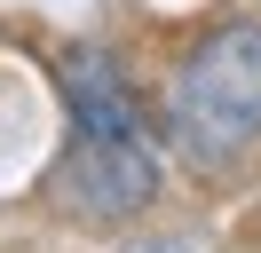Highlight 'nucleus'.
I'll return each instance as SVG.
<instances>
[{
  "label": "nucleus",
  "mask_w": 261,
  "mask_h": 253,
  "mask_svg": "<svg viewBox=\"0 0 261 253\" xmlns=\"http://www.w3.org/2000/svg\"><path fill=\"white\" fill-rule=\"evenodd\" d=\"M127 253H190V237H135Z\"/></svg>",
  "instance_id": "nucleus-4"
},
{
  "label": "nucleus",
  "mask_w": 261,
  "mask_h": 253,
  "mask_svg": "<svg viewBox=\"0 0 261 253\" xmlns=\"http://www.w3.org/2000/svg\"><path fill=\"white\" fill-rule=\"evenodd\" d=\"M64 111H71V135H143V103H135L119 56L103 47H80L64 63Z\"/></svg>",
  "instance_id": "nucleus-3"
},
{
  "label": "nucleus",
  "mask_w": 261,
  "mask_h": 253,
  "mask_svg": "<svg viewBox=\"0 0 261 253\" xmlns=\"http://www.w3.org/2000/svg\"><path fill=\"white\" fill-rule=\"evenodd\" d=\"M166 135L198 174H229L261 142V16L198 32V47L166 71Z\"/></svg>",
  "instance_id": "nucleus-1"
},
{
  "label": "nucleus",
  "mask_w": 261,
  "mask_h": 253,
  "mask_svg": "<svg viewBox=\"0 0 261 253\" xmlns=\"http://www.w3.org/2000/svg\"><path fill=\"white\" fill-rule=\"evenodd\" d=\"M48 198L87 230H119L159 206V158L143 135H71V150L48 166Z\"/></svg>",
  "instance_id": "nucleus-2"
}]
</instances>
